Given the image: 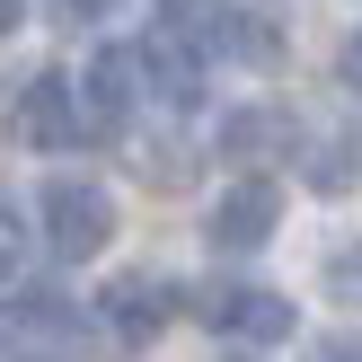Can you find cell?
Masks as SVG:
<instances>
[{"label": "cell", "mask_w": 362, "mask_h": 362, "mask_svg": "<svg viewBox=\"0 0 362 362\" xmlns=\"http://www.w3.org/2000/svg\"><path fill=\"white\" fill-rule=\"evenodd\" d=\"M336 80H345V88H354V98H362V27L345 35V53H336Z\"/></svg>", "instance_id": "obj_14"}, {"label": "cell", "mask_w": 362, "mask_h": 362, "mask_svg": "<svg viewBox=\"0 0 362 362\" xmlns=\"http://www.w3.org/2000/svg\"><path fill=\"white\" fill-rule=\"evenodd\" d=\"M80 98H88V124H98V133H124L133 106H141V53H133V45H106L98 62H88Z\"/></svg>", "instance_id": "obj_6"}, {"label": "cell", "mask_w": 362, "mask_h": 362, "mask_svg": "<svg viewBox=\"0 0 362 362\" xmlns=\"http://www.w3.org/2000/svg\"><path fill=\"white\" fill-rule=\"evenodd\" d=\"M27 265V221H18V204H0V283Z\"/></svg>", "instance_id": "obj_13"}, {"label": "cell", "mask_w": 362, "mask_h": 362, "mask_svg": "<svg viewBox=\"0 0 362 362\" xmlns=\"http://www.w3.org/2000/svg\"><path fill=\"white\" fill-rule=\"evenodd\" d=\"M327 292L345 300V310H362V239H354V247H336V257H327Z\"/></svg>", "instance_id": "obj_11"}, {"label": "cell", "mask_w": 362, "mask_h": 362, "mask_svg": "<svg viewBox=\"0 0 362 362\" xmlns=\"http://www.w3.org/2000/svg\"><path fill=\"white\" fill-rule=\"evenodd\" d=\"M310 362H362V345H345V336H336V345H318Z\"/></svg>", "instance_id": "obj_15"}, {"label": "cell", "mask_w": 362, "mask_h": 362, "mask_svg": "<svg viewBox=\"0 0 362 362\" xmlns=\"http://www.w3.org/2000/svg\"><path fill=\"white\" fill-rule=\"evenodd\" d=\"M221 62H247V71H274L283 62V27L257 9H212V35H204Z\"/></svg>", "instance_id": "obj_9"}, {"label": "cell", "mask_w": 362, "mask_h": 362, "mask_svg": "<svg viewBox=\"0 0 362 362\" xmlns=\"http://www.w3.org/2000/svg\"><path fill=\"white\" fill-rule=\"evenodd\" d=\"M310 186H318V194H345V186H354V151H345V141L310 159Z\"/></svg>", "instance_id": "obj_12"}, {"label": "cell", "mask_w": 362, "mask_h": 362, "mask_svg": "<svg viewBox=\"0 0 362 362\" xmlns=\"http://www.w3.org/2000/svg\"><path fill=\"white\" fill-rule=\"evenodd\" d=\"M62 9H71V18H106L115 0H62Z\"/></svg>", "instance_id": "obj_16"}, {"label": "cell", "mask_w": 362, "mask_h": 362, "mask_svg": "<svg viewBox=\"0 0 362 362\" xmlns=\"http://www.w3.org/2000/svg\"><path fill=\"white\" fill-rule=\"evenodd\" d=\"M204 327L283 345V336H292V300H283V292H257V283H221V292H204Z\"/></svg>", "instance_id": "obj_5"}, {"label": "cell", "mask_w": 362, "mask_h": 362, "mask_svg": "<svg viewBox=\"0 0 362 362\" xmlns=\"http://www.w3.org/2000/svg\"><path fill=\"white\" fill-rule=\"evenodd\" d=\"M9 133L27 141V151H71V141L88 133V115L71 106V80H62V71H35V80H27V98H18Z\"/></svg>", "instance_id": "obj_3"}, {"label": "cell", "mask_w": 362, "mask_h": 362, "mask_svg": "<svg viewBox=\"0 0 362 362\" xmlns=\"http://www.w3.org/2000/svg\"><path fill=\"white\" fill-rule=\"evenodd\" d=\"M18 18H27V0H0V35H9V27H18Z\"/></svg>", "instance_id": "obj_17"}, {"label": "cell", "mask_w": 362, "mask_h": 362, "mask_svg": "<svg viewBox=\"0 0 362 362\" xmlns=\"http://www.w3.org/2000/svg\"><path fill=\"white\" fill-rule=\"evenodd\" d=\"M300 141V124L283 115V106H239V115L221 124V151L230 159H274V151H292Z\"/></svg>", "instance_id": "obj_10"}, {"label": "cell", "mask_w": 362, "mask_h": 362, "mask_svg": "<svg viewBox=\"0 0 362 362\" xmlns=\"http://www.w3.org/2000/svg\"><path fill=\"white\" fill-rule=\"evenodd\" d=\"M274 221H283V194L265 186V177H239V186L212 204V247H221V257H247V247L274 239Z\"/></svg>", "instance_id": "obj_4"}, {"label": "cell", "mask_w": 362, "mask_h": 362, "mask_svg": "<svg viewBox=\"0 0 362 362\" xmlns=\"http://www.w3.org/2000/svg\"><path fill=\"white\" fill-rule=\"evenodd\" d=\"M35 212H45V247H53V257H71V265L98 257V247L115 239V194H106L98 177H53Z\"/></svg>", "instance_id": "obj_2"}, {"label": "cell", "mask_w": 362, "mask_h": 362, "mask_svg": "<svg viewBox=\"0 0 362 362\" xmlns=\"http://www.w3.org/2000/svg\"><path fill=\"white\" fill-rule=\"evenodd\" d=\"M168 310H177V283H159V274H124L115 292H106V327H115L124 345L159 336V327H168Z\"/></svg>", "instance_id": "obj_8"}, {"label": "cell", "mask_w": 362, "mask_h": 362, "mask_svg": "<svg viewBox=\"0 0 362 362\" xmlns=\"http://www.w3.org/2000/svg\"><path fill=\"white\" fill-rule=\"evenodd\" d=\"M133 53H141V80H151L168 106H194V98H204V53H194L177 27H159L151 45H133Z\"/></svg>", "instance_id": "obj_7"}, {"label": "cell", "mask_w": 362, "mask_h": 362, "mask_svg": "<svg viewBox=\"0 0 362 362\" xmlns=\"http://www.w3.org/2000/svg\"><path fill=\"white\" fill-rule=\"evenodd\" d=\"M80 354H88V318L62 292L0 300V362H80Z\"/></svg>", "instance_id": "obj_1"}]
</instances>
